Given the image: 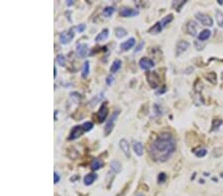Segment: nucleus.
<instances>
[{"label":"nucleus","instance_id":"obj_8","mask_svg":"<svg viewBox=\"0 0 223 196\" xmlns=\"http://www.w3.org/2000/svg\"><path fill=\"white\" fill-rule=\"evenodd\" d=\"M85 132V131L83 130V126H75L72 129V131H70V133L69 135V141H73V140H77L78 139L81 135H83V133Z\"/></svg>","mask_w":223,"mask_h":196},{"label":"nucleus","instance_id":"obj_43","mask_svg":"<svg viewBox=\"0 0 223 196\" xmlns=\"http://www.w3.org/2000/svg\"><path fill=\"white\" fill-rule=\"evenodd\" d=\"M137 196H144L143 194H137Z\"/></svg>","mask_w":223,"mask_h":196},{"label":"nucleus","instance_id":"obj_17","mask_svg":"<svg viewBox=\"0 0 223 196\" xmlns=\"http://www.w3.org/2000/svg\"><path fill=\"white\" fill-rule=\"evenodd\" d=\"M108 36H109V30H108L107 28H105L95 37V41L96 42H103V41H105L107 39Z\"/></svg>","mask_w":223,"mask_h":196},{"label":"nucleus","instance_id":"obj_16","mask_svg":"<svg viewBox=\"0 0 223 196\" xmlns=\"http://www.w3.org/2000/svg\"><path fill=\"white\" fill-rule=\"evenodd\" d=\"M110 170L113 173H119L122 170V166H121V163L119 162L118 161L116 160H113L111 162H110Z\"/></svg>","mask_w":223,"mask_h":196},{"label":"nucleus","instance_id":"obj_12","mask_svg":"<svg viewBox=\"0 0 223 196\" xmlns=\"http://www.w3.org/2000/svg\"><path fill=\"white\" fill-rule=\"evenodd\" d=\"M136 45V40L135 38H129L127 41H124L123 43L120 44V50L122 52H127L129 50H131V49Z\"/></svg>","mask_w":223,"mask_h":196},{"label":"nucleus","instance_id":"obj_21","mask_svg":"<svg viewBox=\"0 0 223 196\" xmlns=\"http://www.w3.org/2000/svg\"><path fill=\"white\" fill-rule=\"evenodd\" d=\"M97 175L95 173H88L83 177V183L85 185H90L93 183V181L96 179Z\"/></svg>","mask_w":223,"mask_h":196},{"label":"nucleus","instance_id":"obj_5","mask_svg":"<svg viewBox=\"0 0 223 196\" xmlns=\"http://www.w3.org/2000/svg\"><path fill=\"white\" fill-rule=\"evenodd\" d=\"M195 18H197L203 26H206V27L213 26V20H212V18L209 15L203 14L201 12H197V13H195Z\"/></svg>","mask_w":223,"mask_h":196},{"label":"nucleus","instance_id":"obj_37","mask_svg":"<svg viewBox=\"0 0 223 196\" xmlns=\"http://www.w3.org/2000/svg\"><path fill=\"white\" fill-rule=\"evenodd\" d=\"M113 80H114L113 75L107 76V78H106V83H107V85H111V83L113 82Z\"/></svg>","mask_w":223,"mask_h":196},{"label":"nucleus","instance_id":"obj_33","mask_svg":"<svg viewBox=\"0 0 223 196\" xmlns=\"http://www.w3.org/2000/svg\"><path fill=\"white\" fill-rule=\"evenodd\" d=\"M206 154H207V152H206L205 149H200L197 152H195V156L197 157H203Z\"/></svg>","mask_w":223,"mask_h":196},{"label":"nucleus","instance_id":"obj_28","mask_svg":"<svg viewBox=\"0 0 223 196\" xmlns=\"http://www.w3.org/2000/svg\"><path fill=\"white\" fill-rule=\"evenodd\" d=\"M57 62L61 67H64V65H66V57H64V54H58Z\"/></svg>","mask_w":223,"mask_h":196},{"label":"nucleus","instance_id":"obj_4","mask_svg":"<svg viewBox=\"0 0 223 196\" xmlns=\"http://www.w3.org/2000/svg\"><path fill=\"white\" fill-rule=\"evenodd\" d=\"M74 37V28L69 29L68 31H64L63 33H61L59 35V43L63 44V45H68Z\"/></svg>","mask_w":223,"mask_h":196},{"label":"nucleus","instance_id":"obj_13","mask_svg":"<svg viewBox=\"0 0 223 196\" xmlns=\"http://www.w3.org/2000/svg\"><path fill=\"white\" fill-rule=\"evenodd\" d=\"M138 14H139L138 10L133 9V8H129V7H123L120 10V15L122 16V17H125V18L134 17V16L138 15Z\"/></svg>","mask_w":223,"mask_h":196},{"label":"nucleus","instance_id":"obj_41","mask_svg":"<svg viewBox=\"0 0 223 196\" xmlns=\"http://www.w3.org/2000/svg\"><path fill=\"white\" fill-rule=\"evenodd\" d=\"M54 72H55V73H54V77H57V68L56 67H54Z\"/></svg>","mask_w":223,"mask_h":196},{"label":"nucleus","instance_id":"obj_19","mask_svg":"<svg viewBox=\"0 0 223 196\" xmlns=\"http://www.w3.org/2000/svg\"><path fill=\"white\" fill-rule=\"evenodd\" d=\"M114 33H115V36L119 38V39H122V38L126 37L128 34L127 30L124 29L123 27H117V28L114 29Z\"/></svg>","mask_w":223,"mask_h":196},{"label":"nucleus","instance_id":"obj_34","mask_svg":"<svg viewBox=\"0 0 223 196\" xmlns=\"http://www.w3.org/2000/svg\"><path fill=\"white\" fill-rule=\"evenodd\" d=\"M85 25L84 24H79V25H78V26H75L74 28V30H77V31H78V33H83L84 30H85Z\"/></svg>","mask_w":223,"mask_h":196},{"label":"nucleus","instance_id":"obj_20","mask_svg":"<svg viewBox=\"0 0 223 196\" xmlns=\"http://www.w3.org/2000/svg\"><path fill=\"white\" fill-rule=\"evenodd\" d=\"M211 36V32L207 29H205V30H202L201 31L199 34H198V41L200 42H204L206 40H208L209 38Z\"/></svg>","mask_w":223,"mask_h":196},{"label":"nucleus","instance_id":"obj_25","mask_svg":"<svg viewBox=\"0 0 223 196\" xmlns=\"http://www.w3.org/2000/svg\"><path fill=\"white\" fill-rule=\"evenodd\" d=\"M89 62L88 61H85L83 64V72H81V76H83V78H85L86 76L89 74Z\"/></svg>","mask_w":223,"mask_h":196},{"label":"nucleus","instance_id":"obj_23","mask_svg":"<svg viewBox=\"0 0 223 196\" xmlns=\"http://www.w3.org/2000/svg\"><path fill=\"white\" fill-rule=\"evenodd\" d=\"M121 65H122V63H121L120 59H115V61H114V62L112 63L111 68H110V72H111V73H115V72H117L118 70L121 68Z\"/></svg>","mask_w":223,"mask_h":196},{"label":"nucleus","instance_id":"obj_35","mask_svg":"<svg viewBox=\"0 0 223 196\" xmlns=\"http://www.w3.org/2000/svg\"><path fill=\"white\" fill-rule=\"evenodd\" d=\"M144 45H145L144 41H141V42L138 44V45H137V47H136V49H135V53H139L140 51H142V49H143Z\"/></svg>","mask_w":223,"mask_h":196},{"label":"nucleus","instance_id":"obj_26","mask_svg":"<svg viewBox=\"0 0 223 196\" xmlns=\"http://www.w3.org/2000/svg\"><path fill=\"white\" fill-rule=\"evenodd\" d=\"M115 12V8L114 7H112V6H107V7H105L104 9H103V15L105 16L106 18H109V17H111V15Z\"/></svg>","mask_w":223,"mask_h":196},{"label":"nucleus","instance_id":"obj_6","mask_svg":"<svg viewBox=\"0 0 223 196\" xmlns=\"http://www.w3.org/2000/svg\"><path fill=\"white\" fill-rule=\"evenodd\" d=\"M88 52H89V47L88 44L85 43H81V44H78L75 48V53H77V56L78 58H86L88 54Z\"/></svg>","mask_w":223,"mask_h":196},{"label":"nucleus","instance_id":"obj_14","mask_svg":"<svg viewBox=\"0 0 223 196\" xmlns=\"http://www.w3.org/2000/svg\"><path fill=\"white\" fill-rule=\"evenodd\" d=\"M197 28H198V25L197 22L194 21H189L187 25V32L190 36H195L197 33Z\"/></svg>","mask_w":223,"mask_h":196},{"label":"nucleus","instance_id":"obj_27","mask_svg":"<svg viewBox=\"0 0 223 196\" xmlns=\"http://www.w3.org/2000/svg\"><path fill=\"white\" fill-rule=\"evenodd\" d=\"M215 15H216V21L217 24H218L220 27H223V13L220 10H216L215 11Z\"/></svg>","mask_w":223,"mask_h":196},{"label":"nucleus","instance_id":"obj_18","mask_svg":"<svg viewBox=\"0 0 223 196\" xmlns=\"http://www.w3.org/2000/svg\"><path fill=\"white\" fill-rule=\"evenodd\" d=\"M162 30H163V27L161 25V22H157L153 27H151V28L149 29L148 33L149 34H152V35H158L162 32Z\"/></svg>","mask_w":223,"mask_h":196},{"label":"nucleus","instance_id":"obj_24","mask_svg":"<svg viewBox=\"0 0 223 196\" xmlns=\"http://www.w3.org/2000/svg\"><path fill=\"white\" fill-rule=\"evenodd\" d=\"M173 14H168V15L166 16V17L163 18V19L160 21L163 28H165V27H167L168 24H170L171 22L173 21Z\"/></svg>","mask_w":223,"mask_h":196},{"label":"nucleus","instance_id":"obj_30","mask_svg":"<svg viewBox=\"0 0 223 196\" xmlns=\"http://www.w3.org/2000/svg\"><path fill=\"white\" fill-rule=\"evenodd\" d=\"M81 126H83V130L85 131V132H88V131H91L92 128H93V123L88 121V122H84Z\"/></svg>","mask_w":223,"mask_h":196},{"label":"nucleus","instance_id":"obj_15","mask_svg":"<svg viewBox=\"0 0 223 196\" xmlns=\"http://www.w3.org/2000/svg\"><path fill=\"white\" fill-rule=\"evenodd\" d=\"M133 150L135 152V154L137 155L138 156H143V154H144V146L139 141H134L133 142Z\"/></svg>","mask_w":223,"mask_h":196},{"label":"nucleus","instance_id":"obj_9","mask_svg":"<svg viewBox=\"0 0 223 196\" xmlns=\"http://www.w3.org/2000/svg\"><path fill=\"white\" fill-rule=\"evenodd\" d=\"M154 65H155L154 61L149 58H142L139 61V67L143 70H148L152 68H154Z\"/></svg>","mask_w":223,"mask_h":196},{"label":"nucleus","instance_id":"obj_7","mask_svg":"<svg viewBox=\"0 0 223 196\" xmlns=\"http://www.w3.org/2000/svg\"><path fill=\"white\" fill-rule=\"evenodd\" d=\"M107 115H108V107L106 105V103H102L98 109V111H97V119H98V122L99 123L104 122Z\"/></svg>","mask_w":223,"mask_h":196},{"label":"nucleus","instance_id":"obj_29","mask_svg":"<svg viewBox=\"0 0 223 196\" xmlns=\"http://www.w3.org/2000/svg\"><path fill=\"white\" fill-rule=\"evenodd\" d=\"M205 76H206V78H207L211 83H213V84L216 83L217 76H216V73H215V72H209L208 74H206Z\"/></svg>","mask_w":223,"mask_h":196},{"label":"nucleus","instance_id":"obj_40","mask_svg":"<svg viewBox=\"0 0 223 196\" xmlns=\"http://www.w3.org/2000/svg\"><path fill=\"white\" fill-rule=\"evenodd\" d=\"M73 4H74L73 0H68V1H67V5H68V6H70V5H73Z\"/></svg>","mask_w":223,"mask_h":196},{"label":"nucleus","instance_id":"obj_39","mask_svg":"<svg viewBox=\"0 0 223 196\" xmlns=\"http://www.w3.org/2000/svg\"><path fill=\"white\" fill-rule=\"evenodd\" d=\"M54 175H55V179H54V181H55V183H58L59 181V175L57 172L54 173Z\"/></svg>","mask_w":223,"mask_h":196},{"label":"nucleus","instance_id":"obj_3","mask_svg":"<svg viewBox=\"0 0 223 196\" xmlns=\"http://www.w3.org/2000/svg\"><path fill=\"white\" fill-rule=\"evenodd\" d=\"M147 81L152 88L156 89L160 85V76L157 72H147Z\"/></svg>","mask_w":223,"mask_h":196},{"label":"nucleus","instance_id":"obj_22","mask_svg":"<svg viewBox=\"0 0 223 196\" xmlns=\"http://www.w3.org/2000/svg\"><path fill=\"white\" fill-rule=\"evenodd\" d=\"M102 166H103V162L99 159H93V160L91 161V162H90V167H91L92 170H99V168L102 167Z\"/></svg>","mask_w":223,"mask_h":196},{"label":"nucleus","instance_id":"obj_36","mask_svg":"<svg viewBox=\"0 0 223 196\" xmlns=\"http://www.w3.org/2000/svg\"><path fill=\"white\" fill-rule=\"evenodd\" d=\"M166 178H167L166 173H164V172H161V173L159 174V177H158V180H159V182H160V183H162V182H164V181L166 180Z\"/></svg>","mask_w":223,"mask_h":196},{"label":"nucleus","instance_id":"obj_38","mask_svg":"<svg viewBox=\"0 0 223 196\" xmlns=\"http://www.w3.org/2000/svg\"><path fill=\"white\" fill-rule=\"evenodd\" d=\"M199 42H200V41H195V42H194V45H195V47H197V49L198 51H199V50H202V49L204 48V45H201V44L199 45Z\"/></svg>","mask_w":223,"mask_h":196},{"label":"nucleus","instance_id":"obj_2","mask_svg":"<svg viewBox=\"0 0 223 196\" xmlns=\"http://www.w3.org/2000/svg\"><path fill=\"white\" fill-rule=\"evenodd\" d=\"M118 116H119V111L116 110V111H114L111 114V116L109 117V119H108L107 121H106L105 127H104V135L105 136H108L112 132V130L114 128V125H115V122H116Z\"/></svg>","mask_w":223,"mask_h":196},{"label":"nucleus","instance_id":"obj_11","mask_svg":"<svg viewBox=\"0 0 223 196\" xmlns=\"http://www.w3.org/2000/svg\"><path fill=\"white\" fill-rule=\"evenodd\" d=\"M189 46H190L189 43L187 41H178L177 44V47H176V56L177 57L181 56L183 52H186Z\"/></svg>","mask_w":223,"mask_h":196},{"label":"nucleus","instance_id":"obj_31","mask_svg":"<svg viewBox=\"0 0 223 196\" xmlns=\"http://www.w3.org/2000/svg\"><path fill=\"white\" fill-rule=\"evenodd\" d=\"M223 123V121L222 120H219V119H215V120H213V122H212V131H214V130H216V129H218L219 128V126L220 125Z\"/></svg>","mask_w":223,"mask_h":196},{"label":"nucleus","instance_id":"obj_1","mask_svg":"<svg viewBox=\"0 0 223 196\" xmlns=\"http://www.w3.org/2000/svg\"><path fill=\"white\" fill-rule=\"evenodd\" d=\"M177 149L175 138L168 133H163L150 146V156L156 161H167Z\"/></svg>","mask_w":223,"mask_h":196},{"label":"nucleus","instance_id":"obj_42","mask_svg":"<svg viewBox=\"0 0 223 196\" xmlns=\"http://www.w3.org/2000/svg\"><path fill=\"white\" fill-rule=\"evenodd\" d=\"M217 2H218V4H220V5H223V0H217Z\"/></svg>","mask_w":223,"mask_h":196},{"label":"nucleus","instance_id":"obj_10","mask_svg":"<svg viewBox=\"0 0 223 196\" xmlns=\"http://www.w3.org/2000/svg\"><path fill=\"white\" fill-rule=\"evenodd\" d=\"M119 147H120V150L123 154L125 155L126 157H129L131 156V152H130V144L129 142L126 140V139H121L119 141Z\"/></svg>","mask_w":223,"mask_h":196},{"label":"nucleus","instance_id":"obj_32","mask_svg":"<svg viewBox=\"0 0 223 196\" xmlns=\"http://www.w3.org/2000/svg\"><path fill=\"white\" fill-rule=\"evenodd\" d=\"M186 3H187V1H183V0H182V1H179V2L173 1V7H175L176 10L179 11V10H181V8H182Z\"/></svg>","mask_w":223,"mask_h":196}]
</instances>
